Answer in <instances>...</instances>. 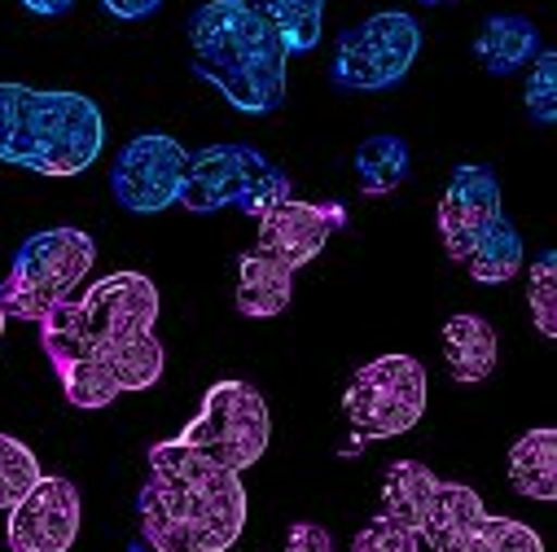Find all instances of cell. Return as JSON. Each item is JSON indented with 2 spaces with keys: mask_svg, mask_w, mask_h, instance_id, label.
I'll list each match as a JSON object with an SVG mask.
<instances>
[{
  "mask_svg": "<svg viewBox=\"0 0 557 552\" xmlns=\"http://www.w3.org/2000/svg\"><path fill=\"white\" fill-rule=\"evenodd\" d=\"M159 286L146 272H114L62 299L40 321V347L75 407H110L127 390H150L163 377V342L154 338Z\"/></svg>",
  "mask_w": 557,
  "mask_h": 552,
  "instance_id": "obj_1",
  "label": "cell"
},
{
  "mask_svg": "<svg viewBox=\"0 0 557 552\" xmlns=\"http://www.w3.org/2000/svg\"><path fill=\"white\" fill-rule=\"evenodd\" d=\"M141 535L154 552H228L246 526V487L181 439L150 448L141 487Z\"/></svg>",
  "mask_w": 557,
  "mask_h": 552,
  "instance_id": "obj_2",
  "label": "cell"
},
{
  "mask_svg": "<svg viewBox=\"0 0 557 552\" xmlns=\"http://www.w3.org/2000/svg\"><path fill=\"white\" fill-rule=\"evenodd\" d=\"M194 71L242 114H272L286 101V45L246 0H207L189 14Z\"/></svg>",
  "mask_w": 557,
  "mask_h": 552,
  "instance_id": "obj_3",
  "label": "cell"
},
{
  "mask_svg": "<svg viewBox=\"0 0 557 552\" xmlns=\"http://www.w3.org/2000/svg\"><path fill=\"white\" fill-rule=\"evenodd\" d=\"M106 146V118L79 92L0 84V163L36 176H79Z\"/></svg>",
  "mask_w": 557,
  "mask_h": 552,
  "instance_id": "obj_4",
  "label": "cell"
},
{
  "mask_svg": "<svg viewBox=\"0 0 557 552\" xmlns=\"http://www.w3.org/2000/svg\"><path fill=\"white\" fill-rule=\"evenodd\" d=\"M290 198V176L276 167L272 159H263L255 146H207L198 154H189V172L181 185L176 206H185L189 215H215V211H246V215H263L276 202Z\"/></svg>",
  "mask_w": 557,
  "mask_h": 552,
  "instance_id": "obj_5",
  "label": "cell"
},
{
  "mask_svg": "<svg viewBox=\"0 0 557 552\" xmlns=\"http://www.w3.org/2000/svg\"><path fill=\"white\" fill-rule=\"evenodd\" d=\"M92 263H97V246L84 228H45L27 237L23 250L14 254L5 290H0L5 316L40 325L45 312H53L62 299L75 294V286L92 272Z\"/></svg>",
  "mask_w": 557,
  "mask_h": 552,
  "instance_id": "obj_6",
  "label": "cell"
},
{
  "mask_svg": "<svg viewBox=\"0 0 557 552\" xmlns=\"http://www.w3.org/2000/svg\"><path fill=\"white\" fill-rule=\"evenodd\" d=\"M343 417L351 426L356 448L369 439L408 435L426 417V368H422V360L391 351V355L360 364L343 390Z\"/></svg>",
  "mask_w": 557,
  "mask_h": 552,
  "instance_id": "obj_7",
  "label": "cell"
},
{
  "mask_svg": "<svg viewBox=\"0 0 557 552\" xmlns=\"http://www.w3.org/2000/svg\"><path fill=\"white\" fill-rule=\"evenodd\" d=\"M185 448L202 452L207 461L242 474L250 469L272 439V422H268V403L255 386L246 381H215L202 394L198 417L176 435Z\"/></svg>",
  "mask_w": 557,
  "mask_h": 552,
  "instance_id": "obj_8",
  "label": "cell"
},
{
  "mask_svg": "<svg viewBox=\"0 0 557 552\" xmlns=\"http://www.w3.org/2000/svg\"><path fill=\"white\" fill-rule=\"evenodd\" d=\"M417 49H422V27H417L412 14H404V10L373 14V18H364L338 36L330 79L343 92L395 88L412 71Z\"/></svg>",
  "mask_w": 557,
  "mask_h": 552,
  "instance_id": "obj_9",
  "label": "cell"
},
{
  "mask_svg": "<svg viewBox=\"0 0 557 552\" xmlns=\"http://www.w3.org/2000/svg\"><path fill=\"white\" fill-rule=\"evenodd\" d=\"M422 539L431 552H544V539L527 522L492 517L479 491L466 482H440Z\"/></svg>",
  "mask_w": 557,
  "mask_h": 552,
  "instance_id": "obj_10",
  "label": "cell"
},
{
  "mask_svg": "<svg viewBox=\"0 0 557 552\" xmlns=\"http://www.w3.org/2000/svg\"><path fill=\"white\" fill-rule=\"evenodd\" d=\"M189 172V150L168 131H141L119 150L114 167H110V189L119 198V206H127L132 215H154L176 206L181 185Z\"/></svg>",
  "mask_w": 557,
  "mask_h": 552,
  "instance_id": "obj_11",
  "label": "cell"
},
{
  "mask_svg": "<svg viewBox=\"0 0 557 552\" xmlns=\"http://www.w3.org/2000/svg\"><path fill=\"white\" fill-rule=\"evenodd\" d=\"M79 535V491L66 478L40 474V482L10 509V552H71Z\"/></svg>",
  "mask_w": 557,
  "mask_h": 552,
  "instance_id": "obj_12",
  "label": "cell"
},
{
  "mask_svg": "<svg viewBox=\"0 0 557 552\" xmlns=\"http://www.w3.org/2000/svg\"><path fill=\"white\" fill-rule=\"evenodd\" d=\"M347 224V206L343 202H299V198H286L276 202L272 211L259 215V237H255V250L286 263L290 272H299L304 263H312L330 237Z\"/></svg>",
  "mask_w": 557,
  "mask_h": 552,
  "instance_id": "obj_13",
  "label": "cell"
},
{
  "mask_svg": "<svg viewBox=\"0 0 557 552\" xmlns=\"http://www.w3.org/2000/svg\"><path fill=\"white\" fill-rule=\"evenodd\" d=\"M505 215L500 206V180L492 167L483 163H466L453 172L444 198H440V241H444V254L453 263L466 259V250L474 246V237L496 219Z\"/></svg>",
  "mask_w": 557,
  "mask_h": 552,
  "instance_id": "obj_14",
  "label": "cell"
},
{
  "mask_svg": "<svg viewBox=\"0 0 557 552\" xmlns=\"http://www.w3.org/2000/svg\"><path fill=\"white\" fill-rule=\"evenodd\" d=\"M440 474L422 461H395L386 469V482H382V509L377 517L386 522H399L408 530L422 535L431 513H435V500H440Z\"/></svg>",
  "mask_w": 557,
  "mask_h": 552,
  "instance_id": "obj_15",
  "label": "cell"
},
{
  "mask_svg": "<svg viewBox=\"0 0 557 552\" xmlns=\"http://www.w3.org/2000/svg\"><path fill=\"white\" fill-rule=\"evenodd\" d=\"M295 299V272L259 250H246L237 259V312L246 321H272L282 316Z\"/></svg>",
  "mask_w": 557,
  "mask_h": 552,
  "instance_id": "obj_16",
  "label": "cell"
},
{
  "mask_svg": "<svg viewBox=\"0 0 557 552\" xmlns=\"http://www.w3.org/2000/svg\"><path fill=\"white\" fill-rule=\"evenodd\" d=\"M540 27L522 14H492L479 23L474 36V58L487 75H513L518 66L540 58Z\"/></svg>",
  "mask_w": 557,
  "mask_h": 552,
  "instance_id": "obj_17",
  "label": "cell"
},
{
  "mask_svg": "<svg viewBox=\"0 0 557 552\" xmlns=\"http://www.w3.org/2000/svg\"><path fill=\"white\" fill-rule=\"evenodd\" d=\"M444 360L453 368L457 381L466 386H479L496 373V360H500V338H496V325L474 316V312H457L448 325H444Z\"/></svg>",
  "mask_w": 557,
  "mask_h": 552,
  "instance_id": "obj_18",
  "label": "cell"
},
{
  "mask_svg": "<svg viewBox=\"0 0 557 552\" xmlns=\"http://www.w3.org/2000/svg\"><path fill=\"white\" fill-rule=\"evenodd\" d=\"M522 237H518V228L509 224V215H496L479 237H474V246L466 250V259H461V267L474 276L479 286H505V281H513V276L522 272Z\"/></svg>",
  "mask_w": 557,
  "mask_h": 552,
  "instance_id": "obj_19",
  "label": "cell"
},
{
  "mask_svg": "<svg viewBox=\"0 0 557 552\" xmlns=\"http://www.w3.org/2000/svg\"><path fill=\"white\" fill-rule=\"evenodd\" d=\"M509 482H513L518 495L557 500V435L548 426L527 430L509 448Z\"/></svg>",
  "mask_w": 557,
  "mask_h": 552,
  "instance_id": "obj_20",
  "label": "cell"
},
{
  "mask_svg": "<svg viewBox=\"0 0 557 552\" xmlns=\"http://www.w3.org/2000/svg\"><path fill=\"white\" fill-rule=\"evenodd\" d=\"M246 5L282 36L286 53H312L321 45L325 0H246Z\"/></svg>",
  "mask_w": 557,
  "mask_h": 552,
  "instance_id": "obj_21",
  "label": "cell"
},
{
  "mask_svg": "<svg viewBox=\"0 0 557 552\" xmlns=\"http://www.w3.org/2000/svg\"><path fill=\"white\" fill-rule=\"evenodd\" d=\"M404 176H408V146L399 136H369V141L356 150V180L369 198L399 189Z\"/></svg>",
  "mask_w": 557,
  "mask_h": 552,
  "instance_id": "obj_22",
  "label": "cell"
},
{
  "mask_svg": "<svg viewBox=\"0 0 557 552\" xmlns=\"http://www.w3.org/2000/svg\"><path fill=\"white\" fill-rule=\"evenodd\" d=\"M40 482V461L23 439L0 435V509H14Z\"/></svg>",
  "mask_w": 557,
  "mask_h": 552,
  "instance_id": "obj_23",
  "label": "cell"
},
{
  "mask_svg": "<svg viewBox=\"0 0 557 552\" xmlns=\"http://www.w3.org/2000/svg\"><path fill=\"white\" fill-rule=\"evenodd\" d=\"M527 308L544 338H557V254L544 250L527 276Z\"/></svg>",
  "mask_w": 557,
  "mask_h": 552,
  "instance_id": "obj_24",
  "label": "cell"
},
{
  "mask_svg": "<svg viewBox=\"0 0 557 552\" xmlns=\"http://www.w3.org/2000/svg\"><path fill=\"white\" fill-rule=\"evenodd\" d=\"M527 114L535 123H553L557 118V53L553 49H540L535 66H531V79H527Z\"/></svg>",
  "mask_w": 557,
  "mask_h": 552,
  "instance_id": "obj_25",
  "label": "cell"
},
{
  "mask_svg": "<svg viewBox=\"0 0 557 552\" xmlns=\"http://www.w3.org/2000/svg\"><path fill=\"white\" fill-rule=\"evenodd\" d=\"M351 552H422V535L399 526V522H386V517H373L356 530L351 539Z\"/></svg>",
  "mask_w": 557,
  "mask_h": 552,
  "instance_id": "obj_26",
  "label": "cell"
},
{
  "mask_svg": "<svg viewBox=\"0 0 557 552\" xmlns=\"http://www.w3.org/2000/svg\"><path fill=\"white\" fill-rule=\"evenodd\" d=\"M282 552H334V535L321 522H295L286 530Z\"/></svg>",
  "mask_w": 557,
  "mask_h": 552,
  "instance_id": "obj_27",
  "label": "cell"
},
{
  "mask_svg": "<svg viewBox=\"0 0 557 552\" xmlns=\"http://www.w3.org/2000/svg\"><path fill=\"white\" fill-rule=\"evenodd\" d=\"M101 5L114 14V18H123V23H136V18H150L163 0H101Z\"/></svg>",
  "mask_w": 557,
  "mask_h": 552,
  "instance_id": "obj_28",
  "label": "cell"
},
{
  "mask_svg": "<svg viewBox=\"0 0 557 552\" xmlns=\"http://www.w3.org/2000/svg\"><path fill=\"white\" fill-rule=\"evenodd\" d=\"M23 5L32 10V14H40V18H58V14H66L75 0H23Z\"/></svg>",
  "mask_w": 557,
  "mask_h": 552,
  "instance_id": "obj_29",
  "label": "cell"
},
{
  "mask_svg": "<svg viewBox=\"0 0 557 552\" xmlns=\"http://www.w3.org/2000/svg\"><path fill=\"white\" fill-rule=\"evenodd\" d=\"M0 338H5V303H0Z\"/></svg>",
  "mask_w": 557,
  "mask_h": 552,
  "instance_id": "obj_30",
  "label": "cell"
},
{
  "mask_svg": "<svg viewBox=\"0 0 557 552\" xmlns=\"http://www.w3.org/2000/svg\"><path fill=\"white\" fill-rule=\"evenodd\" d=\"M422 5H448V0H422Z\"/></svg>",
  "mask_w": 557,
  "mask_h": 552,
  "instance_id": "obj_31",
  "label": "cell"
}]
</instances>
